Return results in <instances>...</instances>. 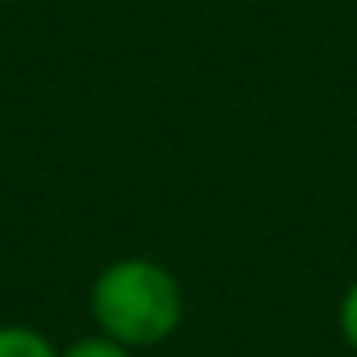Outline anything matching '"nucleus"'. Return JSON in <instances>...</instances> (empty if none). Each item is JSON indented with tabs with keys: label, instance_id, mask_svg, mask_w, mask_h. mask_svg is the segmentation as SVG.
Wrapping results in <instances>:
<instances>
[{
	"label": "nucleus",
	"instance_id": "20e7f679",
	"mask_svg": "<svg viewBox=\"0 0 357 357\" xmlns=\"http://www.w3.org/2000/svg\"><path fill=\"white\" fill-rule=\"evenodd\" d=\"M340 336H344V344L357 353V282L344 290V298H340Z\"/></svg>",
	"mask_w": 357,
	"mask_h": 357
},
{
	"label": "nucleus",
	"instance_id": "f03ea898",
	"mask_svg": "<svg viewBox=\"0 0 357 357\" xmlns=\"http://www.w3.org/2000/svg\"><path fill=\"white\" fill-rule=\"evenodd\" d=\"M0 357H59V353L43 332L22 328V324H5L0 328Z\"/></svg>",
	"mask_w": 357,
	"mask_h": 357
},
{
	"label": "nucleus",
	"instance_id": "f257e3e1",
	"mask_svg": "<svg viewBox=\"0 0 357 357\" xmlns=\"http://www.w3.org/2000/svg\"><path fill=\"white\" fill-rule=\"evenodd\" d=\"M185 315V294L160 261L147 257H126L101 269L93 282V319L101 336L126 344V349H147L168 340L181 328Z\"/></svg>",
	"mask_w": 357,
	"mask_h": 357
},
{
	"label": "nucleus",
	"instance_id": "7ed1b4c3",
	"mask_svg": "<svg viewBox=\"0 0 357 357\" xmlns=\"http://www.w3.org/2000/svg\"><path fill=\"white\" fill-rule=\"evenodd\" d=\"M59 357H130V349L118 344V340H109V336H89V340L68 344Z\"/></svg>",
	"mask_w": 357,
	"mask_h": 357
}]
</instances>
